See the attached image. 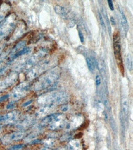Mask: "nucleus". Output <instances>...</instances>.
Returning a JSON list of instances; mask_svg holds the SVG:
<instances>
[{"mask_svg":"<svg viewBox=\"0 0 133 150\" xmlns=\"http://www.w3.org/2000/svg\"><path fill=\"white\" fill-rule=\"evenodd\" d=\"M61 70L59 68L55 67L41 76L37 81L33 85L31 89L34 91H39L53 86L58 80Z\"/></svg>","mask_w":133,"mask_h":150,"instance_id":"obj_1","label":"nucleus"},{"mask_svg":"<svg viewBox=\"0 0 133 150\" xmlns=\"http://www.w3.org/2000/svg\"><path fill=\"white\" fill-rule=\"evenodd\" d=\"M69 96L65 92L53 91L41 95L37 98V103L42 106H55L66 103Z\"/></svg>","mask_w":133,"mask_h":150,"instance_id":"obj_2","label":"nucleus"},{"mask_svg":"<svg viewBox=\"0 0 133 150\" xmlns=\"http://www.w3.org/2000/svg\"><path fill=\"white\" fill-rule=\"evenodd\" d=\"M56 62V59L55 58H49L40 62L28 72L27 74V79L30 81L34 79L42 72L51 67L52 65H54Z\"/></svg>","mask_w":133,"mask_h":150,"instance_id":"obj_3","label":"nucleus"},{"mask_svg":"<svg viewBox=\"0 0 133 150\" xmlns=\"http://www.w3.org/2000/svg\"><path fill=\"white\" fill-rule=\"evenodd\" d=\"M16 25V16L12 14L6 18L4 22L0 26V40L8 36L14 28Z\"/></svg>","mask_w":133,"mask_h":150,"instance_id":"obj_4","label":"nucleus"},{"mask_svg":"<svg viewBox=\"0 0 133 150\" xmlns=\"http://www.w3.org/2000/svg\"><path fill=\"white\" fill-rule=\"evenodd\" d=\"M46 54L47 50L46 49H42L39 50V51L33 55L31 57L27 59L23 64L17 67V70H22L23 69H25V68H27V69L29 68L31 66H33V65L36 64L38 61L40 60L44 56L46 55Z\"/></svg>","mask_w":133,"mask_h":150,"instance_id":"obj_5","label":"nucleus"},{"mask_svg":"<svg viewBox=\"0 0 133 150\" xmlns=\"http://www.w3.org/2000/svg\"><path fill=\"white\" fill-rule=\"evenodd\" d=\"M30 89V85L27 83H22L17 86L14 89L12 90L10 97L14 102L24 97Z\"/></svg>","mask_w":133,"mask_h":150,"instance_id":"obj_6","label":"nucleus"},{"mask_svg":"<svg viewBox=\"0 0 133 150\" xmlns=\"http://www.w3.org/2000/svg\"><path fill=\"white\" fill-rule=\"evenodd\" d=\"M17 79L18 73L15 71L11 73L7 77L0 81V92L13 85L16 82Z\"/></svg>","mask_w":133,"mask_h":150,"instance_id":"obj_7","label":"nucleus"},{"mask_svg":"<svg viewBox=\"0 0 133 150\" xmlns=\"http://www.w3.org/2000/svg\"><path fill=\"white\" fill-rule=\"evenodd\" d=\"M66 117L61 113H57L56 117L51 124H49V129L55 130L63 128L66 126Z\"/></svg>","mask_w":133,"mask_h":150,"instance_id":"obj_8","label":"nucleus"},{"mask_svg":"<svg viewBox=\"0 0 133 150\" xmlns=\"http://www.w3.org/2000/svg\"><path fill=\"white\" fill-rule=\"evenodd\" d=\"M24 137L25 133L21 132V131L14 132L4 135L1 139V142L4 145H8L9 143L13 142L18 141L22 139Z\"/></svg>","mask_w":133,"mask_h":150,"instance_id":"obj_9","label":"nucleus"},{"mask_svg":"<svg viewBox=\"0 0 133 150\" xmlns=\"http://www.w3.org/2000/svg\"><path fill=\"white\" fill-rule=\"evenodd\" d=\"M114 54H115V59L117 60V62L118 66L119 67V69L120 71L123 73L124 71V67L123 65V60L122 57V54H121V45H120V42L114 43Z\"/></svg>","mask_w":133,"mask_h":150,"instance_id":"obj_10","label":"nucleus"},{"mask_svg":"<svg viewBox=\"0 0 133 150\" xmlns=\"http://www.w3.org/2000/svg\"><path fill=\"white\" fill-rule=\"evenodd\" d=\"M20 116V112L18 111H11L9 113L4 115V122L6 124L11 125L14 124L18 120Z\"/></svg>","mask_w":133,"mask_h":150,"instance_id":"obj_11","label":"nucleus"},{"mask_svg":"<svg viewBox=\"0 0 133 150\" xmlns=\"http://www.w3.org/2000/svg\"><path fill=\"white\" fill-rule=\"evenodd\" d=\"M34 122V119L31 116H25L17 124V127L20 129H25L30 127Z\"/></svg>","mask_w":133,"mask_h":150,"instance_id":"obj_12","label":"nucleus"},{"mask_svg":"<svg viewBox=\"0 0 133 150\" xmlns=\"http://www.w3.org/2000/svg\"><path fill=\"white\" fill-rule=\"evenodd\" d=\"M82 121H83V119H82V116H74L71 120V122L67 125L68 129H74V128L77 127L78 126H80V124H82Z\"/></svg>","mask_w":133,"mask_h":150,"instance_id":"obj_13","label":"nucleus"},{"mask_svg":"<svg viewBox=\"0 0 133 150\" xmlns=\"http://www.w3.org/2000/svg\"><path fill=\"white\" fill-rule=\"evenodd\" d=\"M54 106H42L36 112V115L38 117H42L49 114L51 111L53 109Z\"/></svg>","mask_w":133,"mask_h":150,"instance_id":"obj_14","label":"nucleus"},{"mask_svg":"<svg viewBox=\"0 0 133 150\" xmlns=\"http://www.w3.org/2000/svg\"><path fill=\"white\" fill-rule=\"evenodd\" d=\"M68 150H82L81 142L79 140H72L68 144Z\"/></svg>","mask_w":133,"mask_h":150,"instance_id":"obj_15","label":"nucleus"},{"mask_svg":"<svg viewBox=\"0 0 133 150\" xmlns=\"http://www.w3.org/2000/svg\"><path fill=\"white\" fill-rule=\"evenodd\" d=\"M31 51V48L30 47H23L22 49H21L20 51H19L18 52H17V53H15L14 55H12V57H9V63L12 61L14 60V59H17V57H20V56H22V55H24L25 54H29Z\"/></svg>","mask_w":133,"mask_h":150,"instance_id":"obj_16","label":"nucleus"},{"mask_svg":"<svg viewBox=\"0 0 133 150\" xmlns=\"http://www.w3.org/2000/svg\"><path fill=\"white\" fill-rule=\"evenodd\" d=\"M25 45H26V41H22L19 42L18 43H17L11 51L9 55V57H12V55H14L15 53H17L19 51H20V50L22 49L23 47H25Z\"/></svg>","mask_w":133,"mask_h":150,"instance_id":"obj_17","label":"nucleus"},{"mask_svg":"<svg viewBox=\"0 0 133 150\" xmlns=\"http://www.w3.org/2000/svg\"><path fill=\"white\" fill-rule=\"evenodd\" d=\"M120 21H121L122 27H123L125 32H127L129 30V25H128V21H127V19H126V16L124 14L123 12L121 10H120Z\"/></svg>","mask_w":133,"mask_h":150,"instance_id":"obj_18","label":"nucleus"},{"mask_svg":"<svg viewBox=\"0 0 133 150\" xmlns=\"http://www.w3.org/2000/svg\"><path fill=\"white\" fill-rule=\"evenodd\" d=\"M55 11L56 12L57 14H59L60 16H62L63 17H66L68 16V12L66 10V8L64 7H62L61 6L57 5L55 6Z\"/></svg>","mask_w":133,"mask_h":150,"instance_id":"obj_19","label":"nucleus"},{"mask_svg":"<svg viewBox=\"0 0 133 150\" xmlns=\"http://www.w3.org/2000/svg\"><path fill=\"white\" fill-rule=\"evenodd\" d=\"M122 110H123V113L125 116H127L129 112V103H128V98L125 96L123 97L122 98Z\"/></svg>","mask_w":133,"mask_h":150,"instance_id":"obj_20","label":"nucleus"},{"mask_svg":"<svg viewBox=\"0 0 133 150\" xmlns=\"http://www.w3.org/2000/svg\"><path fill=\"white\" fill-rule=\"evenodd\" d=\"M8 9L9 7L6 4L2 6L1 8L0 9V25L2 23V22L4 21L6 17V14L8 11Z\"/></svg>","mask_w":133,"mask_h":150,"instance_id":"obj_21","label":"nucleus"},{"mask_svg":"<svg viewBox=\"0 0 133 150\" xmlns=\"http://www.w3.org/2000/svg\"><path fill=\"white\" fill-rule=\"evenodd\" d=\"M126 65L128 70L130 71H132V59L130 54H128L126 58Z\"/></svg>","mask_w":133,"mask_h":150,"instance_id":"obj_22","label":"nucleus"},{"mask_svg":"<svg viewBox=\"0 0 133 150\" xmlns=\"http://www.w3.org/2000/svg\"><path fill=\"white\" fill-rule=\"evenodd\" d=\"M86 61H87V64L88 69H89L90 71H93L94 70V68H95L94 60L90 57H87Z\"/></svg>","mask_w":133,"mask_h":150,"instance_id":"obj_23","label":"nucleus"},{"mask_svg":"<svg viewBox=\"0 0 133 150\" xmlns=\"http://www.w3.org/2000/svg\"><path fill=\"white\" fill-rule=\"evenodd\" d=\"M44 145L45 146V147H47V148H50L54 145L55 144V140L53 139H48L44 140L43 142Z\"/></svg>","mask_w":133,"mask_h":150,"instance_id":"obj_24","label":"nucleus"},{"mask_svg":"<svg viewBox=\"0 0 133 150\" xmlns=\"http://www.w3.org/2000/svg\"><path fill=\"white\" fill-rule=\"evenodd\" d=\"M103 14H104L105 19H106V23H107V27H108L109 33V34L110 35V33H111V27H110V21H109V20L108 17H107V13H106V11L105 9H103Z\"/></svg>","mask_w":133,"mask_h":150,"instance_id":"obj_25","label":"nucleus"},{"mask_svg":"<svg viewBox=\"0 0 133 150\" xmlns=\"http://www.w3.org/2000/svg\"><path fill=\"white\" fill-rule=\"evenodd\" d=\"M24 148L23 145H13L11 146L9 148V150H21Z\"/></svg>","mask_w":133,"mask_h":150,"instance_id":"obj_26","label":"nucleus"},{"mask_svg":"<svg viewBox=\"0 0 133 150\" xmlns=\"http://www.w3.org/2000/svg\"><path fill=\"white\" fill-rule=\"evenodd\" d=\"M113 42L116 43V42H120V35L118 32L115 33L113 34Z\"/></svg>","mask_w":133,"mask_h":150,"instance_id":"obj_27","label":"nucleus"},{"mask_svg":"<svg viewBox=\"0 0 133 150\" xmlns=\"http://www.w3.org/2000/svg\"><path fill=\"white\" fill-rule=\"evenodd\" d=\"M99 18L101 25L103 27V28H105V27H106L105 22H104V19H103V17L102 15H101V14L100 13V12H99Z\"/></svg>","mask_w":133,"mask_h":150,"instance_id":"obj_28","label":"nucleus"},{"mask_svg":"<svg viewBox=\"0 0 133 150\" xmlns=\"http://www.w3.org/2000/svg\"><path fill=\"white\" fill-rule=\"evenodd\" d=\"M95 83H96V85L98 87L101 85V77L99 76V75H97L96 76V78H95Z\"/></svg>","mask_w":133,"mask_h":150,"instance_id":"obj_29","label":"nucleus"},{"mask_svg":"<svg viewBox=\"0 0 133 150\" xmlns=\"http://www.w3.org/2000/svg\"><path fill=\"white\" fill-rule=\"evenodd\" d=\"M79 38H80V40L81 42L84 43V37L83 33H82V32H81L80 30H79Z\"/></svg>","mask_w":133,"mask_h":150,"instance_id":"obj_30","label":"nucleus"},{"mask_svg":"<svg viewBox=\"0 0 133 150\" xmlns=\"http://www.w3.org/2000/svg\"><path fill=\"white\" fill-rule=\"evenodd\" d=\"M14 107H15L14 102L12 101V102H11V103H9L7 105V107H6V108L8 109V110H10V109L13 108Z\"/></svg>","mask_w":133,"mask_h":150,"instance_id":"obj_31","label":"nucleus"},{"mask_svg":"<svg viewBox=\"0 0 133 150\" xmlns=\"http://www.w3.org/2000/svg\"><path fill=\"white\" fill-rule=\"evenodd\" d=\"M107 2H108V4H109L110 9L112 10V11H113L114 8H113V2H112V0H108Z\"/></svg>","mask_w":133,"mask_h":150,"instance_id":"obj_32","label":"nucleus"},{"mask_svg":"<svg viewBox=\"0 0 133 150\" xmlns=\"http://www.w3.org/2000/svg\"><path fill=\"white\" fill-rule=\"evenodd\" d=\"M32 102H33L32 100H28V101H27V102H25V103L22 105V107H27V106H29Z\"/></svg>","mask_w":133,"mask_h":150,"instance_id":"obj_33","label":"nucleus"},{"mask_svg":"<svg viewBox=\"0 0 133 150\" xmlns=\"http://www.w3.org/2000/svg\"><path fill=\"white\" fill-rule=\"evenodd\" d=\"M9 95H8V94L1 97H0V102H1L3 101H4L5 100H6L8 98H9Z\"/></svg>","mask_w":133,"mask_h":150,"instance_id":"obj_34","label":"nucleus"},{"mask_svg":"<svg viewBox=\"0 0 133 150\" xmlns=\"http://www.w3.org/2000/svg\"><path fill=\"white\" fill-rule=\"evenodd\" d=\"M110 23H112V25H116V22H115V19H114V18L112 17V16H111L110 17Z\"/></svg>","mask_w":133,"mask_h":150,"instance_id":"obj_35","label":"nucleus"},{"mask_svg":"<svg viewBox=\"0 0 133 150\" xmlns=\"http://www.w3.org/2000/svg\"><path fill=\"white\" fill-rule=\"evenodd\" d=\"M39 142H40V140H39V139H34V140H31L30 142H29L30 144H34V143H39Z\"/></svg>","mask_w":133,"mask_h":150,"instance_id":"obj_36","label":"nucleus"},{"mask_svg":"<svg viewBox=\"0 0 133 150\" xmlns=\"http://www.w3.org/2000/svg\"><path fill=\"white\" fill-rule=\"evenodd\" d=\"M61 110L63 112H66L68 110V106H63L61 108Z\"/></svg>","mask_w":133,"mask_h":150,"instance_id":"obj_37","label":"nucleus"},{"mask_svg":"<svg viewBox=\"0 0 133 150\" xmlns=\"http://www.w3.org/2000/svg\"><path fill=\"white\" fill-rule=\"evenodd\" d=\"M4 121V115H0V122Z\"/></svg>","mask_w":133,"mask_h":150,"instance_id":"obj_38","label":"nucleus"},{"mask_svg":"<svg viewBox=\"0 0 133 150\" xmlns=\"http://www.w3.org/2000/svg\"><path fill=\"white\" fill-rule=\"evenodd\" d=\"M41 150H51L50 149V148H47V147H44L42 148H41Z\"/></svg>","mask_w":133,"mask_h":150,"instance_id":"obj_39","label":"nucleus"},{"mask_svg":"<svg viewBox=\"0 0 133 150\" xmlns=\"http://www.w3.org/2000/svg\"><path fill=\"white\" fill-rule=\"evenodd\" d=\"M55 150H68V148H60L58 149H56Z\"/></svg>","mask_w":133,"mask_h":150,"instance_id":"obj_40","label":"nucleus"},{"mask_svg":"<svg viewBox=\"0 0 133 150\" xmlns=\"http://www.w3.org/2000/svg\"><path fill=\"white\" fill-rule=\"evenodd\" d=\"M2 49H3V47H2V46L0 45V52H1V51H2Z\"/></svg>","mask_w":133,"mask_h":150,"instance_id":"obj_41","label":"nucleus"},{"mask_svg":"<svg viewBox=\"0 0 133 150\" xmlns=\"http://www.w3.org/2000/svg\"><path fill=\"white\" fill-rule=\"evenodd\" d=\"M2 125L1 124H0V132H1V129H2Z\"/></svg>","mask_w":133,"mask_h":150,"instance_id":"obj_42","label":"nucleus"}]
</instances>
